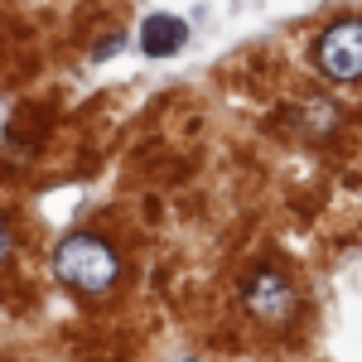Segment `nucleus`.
I'll list each match as a JSON object with an SVG mask.
<instances>
[{"mask_svg":"<svg viewBox=\"0 0 362 362\" xmlns=\"http://www.w3.org/2000/svg\"><path fill=\"white\" fill-rule=\"evenodd\" d=\"M54 276L73 290H83V295H107L121 280V256H116L112 242H102L92 232H73L54 251Z\"/></svg>","mask_w":362,"mask_h":362,"instance_id":"obj_1","label":"nucleus"},{"mask_svg":"<svg viewBox=\"0 0 362 362\" xmlns=\"http://www.w3.org/2000/svg\"><path fill=\"white\" fill-rule=\"evenodd\" d=\"M242 300H247L251 319L266 324V329H280V324H290V319L300 314V295H295V285L280 276V271H271V266H261V271H251V276H247Z\"/></svg>","mask_w":362,"mask_h":362,"instance_id":"obj_2","label":"nucleus"},{"mask_svg":"<svg viewBox=\"0 0 362 362\" xmlns=\"http://www.w3.org/2000/svg\"><path fill=\"white\" fill-rule=\"evenodd\" d=\"M314 63L334 83L362 78V20H338L334 29H324L314 44Z\"/></svg>","mask_w":362,"mask_h":362,"instance_id":"obj_3","label":"nucleus"},{"mask_svg":"<svg viewBox=\"0 0 362 362\" xmlns=\"http://www.w3.org/2000/svg\"><path fill=\"white\" fill-rule=\"evenodd\" d=\"M184 34H189V29H184L179 15H155V20L140 25V49H145L150 58H165V54H174V49L184 44Z\"/></svg>","mask_w":362,"mask_h":362,"instance_id":"obj_4","label":"nucleus"},{"mask_svg":"<svg viewBox=\"0 0 362 362\" xmlns=\"http://www.w3.org/2000/svg\"><path fill=\"white\" fill-rule=\"evenodd\" d=\"M10 247H15V237H10V223L0 218V266L10 261Z\"/></svg>","mask_w":362,"mask_h":362,"instance_id":"obj_5","label":"nucleus"}]
</instances>
